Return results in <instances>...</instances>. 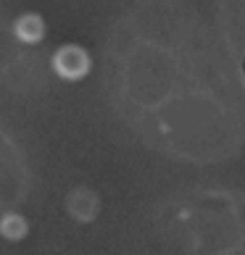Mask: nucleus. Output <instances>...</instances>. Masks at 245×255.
I'll return each instance as SVG.
<instances>
[{
    "instance_id": "f03ea898",
    "label": "nucleus",
    "mask_w": 245,
    "mask_h": 255,
    "mask_svg": "<svg viewBox=\"0 0 245 255\" xmlns=\"http://www.w3.org/2000/svg\"><path fill=\"white\" fill-rule=\"evenodd\" d=\"M13 34L26 45H37L45 37V18L40 13H21L13 24Z\"/></svg>"
},
{
    "instance_id": "f257e3e1",
    "label": "nucleus",
    "mask_w": 245,
    "mask_h": 255,
    "mask_svg": "<svg viewBox=\"0 0 245 255\" xmlns=\"http://www.w3.org/2000/svg\"><path fill=\"white\" fill-rule=\"evenodd\" d=\"M53 71L63 79H82L90 71V53L79 45H61L53 53Z\"/></svg>"
},
{
    "instance_id": "20e7f679",
    "label": "nucleus",
    "mask_w": 245,
    "mask_h": 255,
    "mask_svg": "<svg viewBox=\"0 0 245 255\" xmlns=\"http://www.w3.org/2000/svg\"><path fill=\"white\" fill-rule=\"evenodd\" d=\"M71 208H74V216H79V219H90V216L95 213L98 203L92 200L90 192L79 190V192H74V197H71Z\"/></svg>"
},
{
    "instance_id": "7ed1b4c3",
    "label": "nucleus",
    "mask_w": 245,
    "mask_h": 255,
    "mask_svg": "<svg viewBox=\"0 0 245 255\" xmlns=\"http://www.w3.org/2000/svg\"><path fill=\"white\" fill-rule=\"evenodd\" d=\"M26 232H29V224H26L24 216L18 213H5L3 219H0V234H3L5 240H24Z\"/></svg>"
}]
</instances>
